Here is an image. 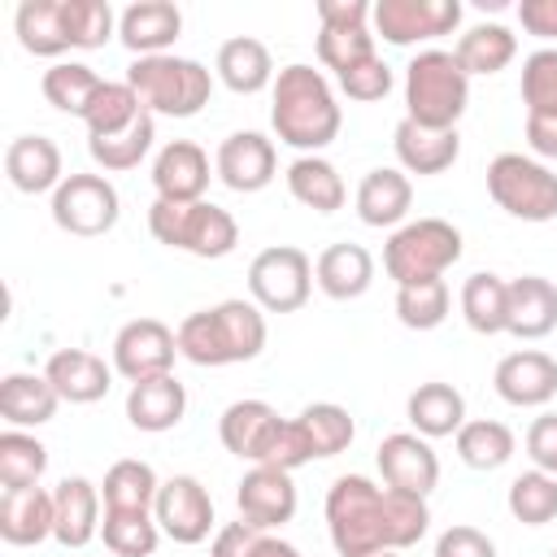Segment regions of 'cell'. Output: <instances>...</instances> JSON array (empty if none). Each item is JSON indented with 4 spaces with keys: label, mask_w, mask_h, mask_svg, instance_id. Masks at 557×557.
Returning <instances> with one entry per match:
<instances>
[{
    "label": "cell",
    "mask_w": 557,
    "mask_h": 557,
    "mask_svg": "<svg viewBox=\"0 0 557 557\" xmlns=\"http://www.w3.org/2000/svg\"><path fill=\"white\" fill-rule=\"evenodd\" d=\"M270 126L274 139L296 148L300 157L322 152L344 126V109L335 100L331 78L305 61L283 65L270 87Z\"/></svg>",
    "instance_id": "1"
},
{
    "label": "cell",
    "mask_w": 557,
    "mask_h": 557,
    "mask_svg": "<svg viewBox=\"0 0 557 557\" xmlns=\"http://www.w3.org/2000/svg\"><path fill=\"white\" fill-rule=\"evenodd\" d=\"M178 357H187L191 366H239L261 357L265 348V309L257 300H222L209 309H196L178 322Z\"/></svg>",
    "instance_id": "2"
},
{
    "label": "cell",
    "mask_w": 557,
    "mask_h": 557,
    "mask_svg": "<svg viewBox=\"0 0 557 557\" xmlns=\"http://www.w3.org/2000/svg\"><path fill=\"white\" fill-rule=\"evenodd\" d=\"M470 104V74L448 48H422L405 65V117L435 131H457Z\"/></svg>",
    "instance_id": "3"
},
{
    "label": "cell",
    "mask_w": 557,
    "mask_h": 557,
    "mask_svg": "<svg viewBox=\"0 0 557 557\" xmlns=\"http://www.w3.org/2000/svg\"><path fill=\"white\" fill-rule=\"evenodd\" d=\"M326 531L339 557L392 548L387 527V487L366 474H339L326 487Z\"/></svg>",
    "instance_id": "4"
},
{
    "label": "cell",
    "mask_w": 557,
    "mask_h": 557,
    "mask_svg": "<svg viewBox=\"0 0 557 557\" xmlns=\"http://www.w3.org/2000/svg\"><path fill=\"white\" fill-rule=\"evenodd\" d=\"M126 83L152 117H196L213 96V74L191 57H135Z\"/></svg>",
    "instance_id": "5"
},
{
    "label": "cell",
    "mask_w": 557,
    "mask_h": 557,
    "mask_svg": "<svg viewBox=\"0 0 557 557\" xmlns=\"http://www.w3.org/2000/svg\"><path fill=\"white\" fill-rule=\"evenodd\" d=\"M148 231L157 244L187 252V257H200V261H222L239 244V222L213 200H191V205L152 200L148 205Z\"/></svg>",
    "instance_id": "6"
},
{
    "label": "cell",
    "mask_w": 557,
    "mask_h": 557,
    "mask_svg": "<svg viewBox=\"0 0 557 557\" xmlns=\"http://www.w3.org/2000/svg\"><path fill=\"white\" fill-rule=\"evenodd\" d=\"M461 261V231L444 218H418L392 231L383 244V270L396 287L444 278Z\"/></svg>",
    "instance_id": "7"
},
{
    "label": "cell",
    "mask_w": 557,
    "mask_h": 557,
    "mask_svg": "<svg viewBox=\"0 0 557 557\" xmlns=\"http://www.w3.org/2000/svg\"><path fill=\"white\" fill-rule=\"evenodd\" d=\"M487 196L496 200V209H505L518 222H553L557 218V174L527 152L492 157Z\"/></svg>",
    "instance_id": "8"
},
{
    "label": "cell",
    "mask_w": 557,
    "mask_h": 557,
    "mask_svg": "<svg viewBox=\"0 0 557 557\" xmlns=\"http://www.w3.org/2000/svg\"><path fill=\"white\" fill-rule=\"evenodd\" d=\"M313 292V261L296 244H270L248 261V300L265 313H296Z\"/></svg>",
    "instance_id": "9"
},
{
    "label": "cell",
    "mask_w": 557,
    "mask_h": 557,
    "mask_svg": "<svg viewBox=\"0 0 557 557\" xmlns=\"http://www.w3.org/2000/svg\"><path fill=\"white\" fill-rule=\"evenodd\" d=\"M122 196L109 183V174H65V183L52 191V222L74 239H100L117 226Z\"/></svg>",
    "instance_id": "10"
},
{
    "label": "cell",
    "mask_w": 557,
    "mask_h": 557,
    "mask_svg": "<svg viewBox=\"0 0 557 557\" xmlns=\"http://www.w3.org/2000/svg\"><path fill=\"white\" fill-rule=\"evenodd\" d=\"M374 39L392 48H413L461 26V0H379L374 4Z\"/></svg>",
    "instance_id": "11"
},
{
    "label": "cell",
    "mask_w": 557,
    "mask_h": 557,
    "mask_svg": "<svg viewBox=\"0 0 557 557\" xmlns=\"http://www.w3.org/2000/svg\"><path fill=\"white\" fill-rule=\"evenodd\" d=\"M152 518L161 527L165 540L174 544H205L209 531H213V496L209 487L196 479V474H170L161 479V492H157V505H152Z\"/></svg>",
    "instance_id": "12"
},
{
    "label": "cell",
    "mask_w": 557,
    "mask_h": 557,
    "mask_svg": "<svg viewBox=\"0 0 557 557\" xmlns=\"http://www.w3.org/2000/svg\"><path fill=\"white\" fill-rule=\"evenodd\" d=\"M174 357H178V335L161 318H131L113 335V370L126 383L174 374Z\"/></svg>",
    "instance_id": "13"
},
{
    "label": "cell",
    "mask_w": 557,
    "mask_h": 557,
    "mask_svg": "<svg viewBox=\"0 0 557 557\" xmlns=\"http://www.w3.org/2000/svg\"><path fill=\"white\" fill-rule=\"evenodd\" d=\"M213 174L239 191V196H252V191H265L278 174V152H274V139L261 135V131H231L222 144H218V157H213Z\"/></svg>",
    "instance_id": "14"
},
{
    "label": "cell",
    "mask_w": 557,
    "mask_h": 557,
    "mask_svg": "<svg viewBox=\"0 0 557 557\" xmlns=\"http://www.w3.org/2000/svg\"><path fill=\"white\" fill-rule=\"evenodd\" d=\"M374 461H379L383 487L431 496L435 483H440V457H435L431 440H422L418 431H392V435H383Z\"/></svg>",
    "instance_id": "15"
},
{
    "label": "cell",
    "mask_w": 557,
    "mask_h": 557,
    "mask_svg": "<svg viewBox=\"0 0 557 557\" xmlns=\"http://www.w3.org/2000/svg\"><path fill=\"white\" fill-rule=\"evenodd\" d=\"M492 387L513 409H544L557 396V357L544 348H518L496 361Z\"/></svg>",
    "instance_id": "16"
},
{
    "label": "cell",
    "mask_w": 557,
    "mask_h": 557,
    "mask_svg": "<svg viewBox=\"0 0 557 557\" xmlns=\"http://www.w3.org/2000/svg\"><path fill=\"white\" fill-rule=\"evenodd\" d=\"M235 505H239V518L248 527L274 531V527H283V522L296 518L300 496H296V483H292L287 470H278V466H252L235 483Z\"/></svg>",
    "instance_id": "17"
},
{
    "label": "cell",
    "mask_w": 557,
    "mask_h": 557,
    "mask_svg": "<svg viewBox=\"0 0 557 557\" xmlns=\"http://www.w3.org/2000/svg\"><path fill=\"white\" fill-rule=\"evenodd\" d=\"M52 505H57V527H52V540L70 553H83L96 535H100V487L83 474H65L57 487H52Z\"/></svg>",
    "instance_id": "18"
},
{
    "label": "cell",
    "mask_w": 557,
    "mask_h": 557,
    "mask_svg": "<svg viewBox=\"0 0 557 557\" xmlns=\"http://www.w3.org/2000/svg\"><path fill=\"white\" fill-rule=\"evenodd\" d=\"M183 35V9L170 0H135L117 13V39L131 57H161Z\"/></svg>",
    "instance_id": "19"
},
{
    "label": "cell",
    "mask_w": 557,
    "mask_h": 557,
    "mask_svg": "<svg viewBox=\"0 0 557 557\" xmlns=\"http://www.w3.org/2000/svg\"><path fill=\"white\" fill-rule=\"evenodd\" d=\"M152 191L157 200H205L209 191V152L191 139H170L157 157H152Z\"/></svg>",
    "instance_id": "20"
},
{
    "label": "cell",
    "mask_w": 557,
    "mask_h": 557,
    "mask_svg": "<svg viewBox=\"0 0 557 557\" xmlns=\"http://www.w3.org/2000/svg\"><path fill=\"white\" fill-rule=\"evenodd\" d=\"M278 409L274 405H265V400H231L226 409H222V418H218V440H222V448L226 453H235L239 461H252V466H261L265 461V453H270V444H274V431H278Z\"/></svg>",
    "instance_id": "21"
},
{
    "label": "cell",
    "mask_w": 557,
    "mask_h": 557,
    "mask_svg": "<svg viewBox=\"0 0 557 557\" xmlns=\"http://www.w3.org/2000/svg\"><path fill=\"white\" fill-rule=\"evenodd\" d=\"M4 174L22 196H52L65 183V161L48 135H17L4 148Z\"/></svg>",
    "instance_id": "22"
},
{
    "label": "cell",
    "mask_w": 557,
    "mask_h": 557,
    "mask_svg": "<svg viewBox=\"0 0 557 557\" xmlns=\"http://www.w3.org/2000/svg\"><path fill=\"white\" fill-rule=\"evenodd\" d=\"M352 205H357V218L366 226H374V231L405 226V218L413 209V183H409V174L400 165H374V170L361 174Z\"/></svg>",
    "instance_id": "23"
},
{
    "label": "cell",
    "mask_w": 557,
    "mask_h": 557,
    "mask_svg": "<svg viewBox=\"0 0 557 557\" xmlns=\"http://www.w3.org/2000/svg\"><path fill=\"white\" fill-rule=\"evenodd\" d=\"M44 374L57 387L61 400H70V405H96V400L109 396L117 370H113V361H104V357H96L87 348H57L48 357Z\"/></svg>",
    "instance_id": "24"
},
{
    "label": "cell",
    "mask_w": 557,
    "mask_h": 557,
    "mask_svg": "<svg viewBox=\"0 0 557 557\" xmlns=\"http://www.w3.org/2000/svg\"><path fill=\"white\" fill-rule=\"evenodd\" d=\"M392 148H396V161H400L405 174L431 178V174L453 170V161L461 157V135H457V131L418 126V122L400 117L396 131H392Z\"/></svg>",
    "instance_id": "25"
},
{
    "label": "cell",
    "mask_w": 557,
    "mask_h": 557,
    "mask_svg": "<svg viewBox=\"0 0 557 557\" xmlns=\"http://www.w3.org/2000/svg\"><path fill=\"white\" fill-rule=\"evenodd\" d=\"M57 505L48 487H17L0 496V540L13 548H35L52 540Z\"/></svg>",
    "instance_id": "26"
},
{
    "label": "cell",
    "mask_w": 557,
    "mask_h": 557,
    "mask_svg": "<svg viewBox=\"0 0 557 557\" xmlns=\"http://www.w3.org/2000/svg\"><path fill=\"white\" fill-rule=\"evenodd\" d=\"M557 331V283L544 274L509 278V322L505 335L513 339H544Z\"/></svg>",
    "instance_id": "27"
},
{
    "label": "cell",
    "mask_w": 557,
    "mask_h": 557,
    "mask_svg": "<svg viewBox=\"0 0 557 557\" xmlns=\"http://www.w3.org/2000/svg\"><path fill=\"white\" fill-rule=\"evenodd\" d=\"M313 283L322 296L331 300H357L370 292L374 283V257L370 248L361 244H326L318 257H313Z\"/></svg>",
    "instance_id": "28"
},
{
    "label": "cell",
    "mask_w": 557,
    "mask_h": 557,
    "mask_svg": "<svg viewBox=\"0 0 557 557\" xmlns=\"http://www.w3.org/2000/svg\"><path fill=\"white\" fill-rule=\"evenodd\" d=\"M183 413H187V387L174 374L131 383V392H126V422L135 431H148V435L174 431L183 422Z\"/></svg>",
    "instance_id": "29"
},
{
    "label": "cell",
    "mask_w": 557,
    "mask_h": 557,
    "mask_svg": "<svg viewBox=\"0 0 557 557\" xmlns=\"http://www.w3.org/2000/svg\"><path fill=\"white\" fill-rule=\"evenodd\" d=\"M213 74H218V83H222L226 91H235V96H257V91L274 87V74H278V70H274V57H270V48H265L261 39L235 35V39H226V44L218 48Z\"/></svg>",
    "instance_id": "30"
},
{
    "label": "cell",
    "mask_w": 557,
    "mask_h": 557,
    "mask_svg": "<svg viewBox=\"0 0 557 557\" xmlns=\"http://www.w3.org/2000/svg\"><path fill=\"white\" fill-rule=\"evenodd\" d=\"M57 387L48 383V374H30V370H13L0 379V418L17 431H30V426H44L57 418Z\"/></svg>",
    "instance_id": "31"
},
{
    "label": "cell",
    "mask_w": 557,
    "mask_h": 557,
    "mask_svg": "<svg viewBox=\"0 0 557 557\" xmlns=\"http://www.w3.org/2000/svg\"><path fill=\"white\" fill-rule=\"evenodd\" d=\"M405 418L409 426L422 435V440H444V435H457L466 426V396L453 387V383H418L405 400Z\"/></svg>",
    "instance_id": "32"
},
{
    "label": "cell",
    "mask_w": 557,
    "mask_h": 557,
    "mask_svg": "<svg viewBox=\"0 0 557 557\" xmlns=\"http://www.w3.org/2000/svg\"><path fill=\"white\" fill-rule=\"evenodd\" d=\"M453 57L461 61V70L470 78H492L518 57V35L509 26H500V22H474V26L461 30Z\"/></svg>",
    "instance_id": "33"
},
{
    "label": "cell",
    "mask_w": 557,
    "mask_h": 557,
    "mask_svg": "<svg viewBox=\"0 0 557 557\" xmlns=\"http://www.w3.org/2000/svg\"><path fill=\"white\" fill-rule=\"evenodd\" d=\"M283 178H287L292 200L305 205V209H313V213H335V209H344V200H348V187H344L339 170H335L322 152L296 157Z\"/></svg>",
    "instance_id": "34"
},
{
    "label": "cell",
    "mask_w": 557,
    "mask_h": 557,
    "mask_svg": "<svg viewBox=\"0 0 557 557\" xmlns=\"http://www.w3.org/2000/svg\"><path fill=\"white\" fill-rule=\"evenodd\" d=\"M13 30L17 44L30 57H61L70 52V35H65V0H22L13 13Z\"/></svg>",
    "instance_id": "35"
},
{
    "label": "cell",
    "mask_w": 557,
    "mask_h": 557,
    "mask_svg": "<svg viewBox=\"0 0 557 557\" xmlns=\"http://www.w3.org/2000/svg\"><path fill=\"white\" fill-rule=\"evenodd\" d=\"M461 318L474 335H505V322H509V283L492 270H479L461 283Z\"/></svg>",
    "instance_id": "36"
},
{
    "label": "cell",
    "mask_w": 557,
    "mask_h": 557,
    "mask_svg": "<svg viewBox=\"0 0 557 557\" xmlns=\"http://www.w3.org/2000/svg\"><path fill=\"white\" fill-rule=\"evenodd\" d=\"M157 492H161V479L148 461L139 457H122L104 470V483H100V500L104 509H126V513H152L157 505Z\"/></svg>",
    "instance_id": "37"
},
{
    "label": "cell",
    "mask_w": 557,
    "mask_h": 557,
    "mask_svg": "<svg viewBox=\"0 0 557 557\" xmlns=\"http://www.w3.org/2000/svg\"><path fill=\"white\" fill-rule=\"evenodd\" d=\"M100 74L87 65V61H52L39 78V91L44 100L57 109V113H70V117H83L100 91Z\"/></svg>",
    "instance_id": "38"
},
{
    "label": "cell",
    "mask_w": 557,
    "mask_h": 557,
    "mask_svg": "<svg viewBox=\"0 0 557 557\" xmlns=\"http://www.w3.org/2000/svg\"><path fill=\"white\" fill-rule=\"evenodd\" d=\"M453 444H457L461 466L483 470V474L487 470H500L513 457V448H518L513 431L505 422H496V418H466V426L453 435Z\"/></svg>",
    "instance_id": "39"
},
{
    "label": "cell",
    "mask_w": 557,
    "mask_h": 557,
    "mask_svg": "<svg viewBox=\"0 0 557 557\" xmlns=\"http://www.w3.org/2000/svg\"><path fill=\"white\" fill-rule=\"evenodd\" d=\"M152 139H157V117L144 109L126 131L109 139H87V152L104 174H126V170H139V161L152 152Z\"/></svg>",
    "instance_id": "40"
},
{
    "label": "cell",
    "mask_w": 557,
    "mask_h": 557,
    "mask_svg": "<svg viewBox=\"0 0 557 557\" xmlns=\"http://www.w3.org/2000/svg\"><path fill=\"white\" fill-rule=\"evenodd\" d=\"M48 470V448L44 440H35L30 431H0V487L17 492V487H39Z\"/></svg>",
    "instance_id": "41"
},
{
    "label": "cell",
    "mask_w": 557,
    "mask_h": 557,
    "mask_svg": "<svg viewBox=\"0 0 557 557\" xmlns=\"http://www.w3.org/2000/svg\"><path fill=\"white\" fill-rule=\"evenodd\" d=\"M296 418H300V426H305V435H309L313 461H322V457H339V453L357 440V422H352V413H348L344 405H335V400H313V405H305Z\"/></svg>",
    "instance_id": "42"
},
{
    "label": "cell",
    "mask_w": 557,
    "mask_h": 557,
    "mask_svg": "<svg viewBox=\"0 0 557 557\" xmlns=\"http://www.w3.org/2000/svg\"><path fill=\"white\" fill-rule=\"evenodd\" d=\"M139 113H144V104H139V96L131 91V83H126V78H104L100 91H96V100H91V109L83 113L87 139H109V135L126 131Z\"/></svg>",
    "instance_id": "43"
},
{
    "label": "cell",
    "mask_w": 557,
    "mask_h": 557,
    "mask_svg": "<svg viewBox=\"0 0 557 557\" xmlns=\"http://www.w3.org/2000/svg\"><path fill=\"white\" fill-rule=\"evenodd\" d=\"M100 540L113 557H152L161 544V527L152 513H126V509H104Z\"/></svg>",
    "instance_id": "44"
},
{
    "label": "cell",
    "mask_w": 557,
    "mask_h": 557,
    "mask_svg": "<svg viewBox=\"0 0 557 557\" xmlns=\"http://www.w3.org/2000/svg\"><path fill=\"white\" fill-rule=\"evenodd\" d=\"M509 513L522 522V527H548L557 518V474H544V470H522L513 483H509V496H505Z\"/></svg>",
    "instance_id": "45"
},
{
    "label": "cell",
    "mask_w": 557,
    "mask_h": 557,
    "mask_svg": "<svg viewBox=\"0 0 557 557\" xmlns=\"http://www.w3.org/2000/svg\"><path fill=\"white\" fill-rule=\"evenodd\" d=\"M453 309V292L444 278H426V283H409V287H396V318L400 326L409 331H435L444 326Z\"/></svg>",
    "instance_id": "46"
},
{
    "label": "cell",
    "mask_w": 557,
    "mask_h": 557,
    "mask_svg": "<svg viewBox=\"0 0 557 557\" xmlns=\"http://www.w3.org/2000/svg\"><path fill=\"white\" fill-rule=\"evenodd\" d=\"M518 96L531 117H557V48H535L522 61Z\"/></svg>",
    "instance_id": "47"
},
{
    "label": "cell",
    "mask_w": 557,
    "mask_h": 557,
    "mask_svg": "<svg viewBox=\"0 0 557 557\" xmlns=\"http://www.w3.org/2000/svg\"><path fill=\"white\" fill-rule=\"evenodd\" d=\"M65 35L70 48H104L117 35V13L109 9V0H65Z\"/></svg>",
    "instance_id": "48"
},
{
    "label": "cell",
    "mask_w": 557,
    "mask_h": 557,
    "mask_svg": "<svg viewBox=\"0 0 557 557\" xmlns=\"http://www.w3.org/2000/svg\"><path fill=\"white\" fill-rule=\"evenodd\" d=\"M366 57H374V35L370 26H352V30H335V26H318V61L335 74L361 65Z\"/></svg>",
    "instance_id": "49"
},
{
    "label": "cell",
    "mask_w": 557,
    "mask_h": 557,
    "mask_svg": "<svg viewBox=\"0 0 557 557\" xmlns=\"http://www.w3.org/2000/svg\"><path fill=\"white\" fill-rule=\"evenodd\" d=\"M335 83H339V91H344L348 100H357V104H374V100H383V96L392 91L396 78H392V65L374 52V57H366L361 65L335 74Z\"/></svg>",
    "instance_id": "50"
},
{
    "label": "cell",
    "mask_w": 557,
    "mask_h": 557,
    "mask_svg": "<svg viewBox=\"0 0 557 557\" xmlns=\"http://www.w3.org/2000/svg\"><path fill=\"white\" fill-rule=\"evenodd\" d=\"M309 461H313V448H309V435H305L300 418H283L278 431H274V444H270V453H265L261 466H278V470L296 474V470L309 466Z\"/></svg>",
    "instance_id": "51"
},
{
    "label": "cell",
    "mask_w": 557,
    "mask_h": 557,
    "mask_svg": "<svg viewBox=\"0 0 557 557\" xmlns=\"http://www.w3.org/2000/svg\"><path fill=\"white\" fill-rule=\"evenodd\" d=\"M435 557H496V540L470 522H453L435 540Z\"/></svg>",
    "instance_id": "52"
},
{
    "label": "cell",
    "mask_w": 557,
    "mask_h": 557,
    "mask_svg": "<svg viewBox=\"0 0 557 557\" xmlns=\"http://www.w3.org/2000/svg\"><path fill=\"white\" fill-rule=\"evenodd\" d=\"M522 444H527V457H531L535 470L557 474V413H553V409H544L540 418H531Z\"/></svg>",
    "instance_id": "53"
},
{
    "label": "cell",
    "mask_w": 557,
    "mask_h": 557,
    "mask_svg": "<svg viewBox=\"0 0 557 557\" xmlns=\"http://www.w3.org/2000/svg\"><path fill=\"white\" fill-rule=\"evenodd\" d=\"M261 535H265V531L248 527L244 518H239V522H222V527L213 531L209 557H252V553H257V540H261Z\"/></svg>",
    "instance_id": "54"
},
{
    "label": "cell",
    "mask_w": 557,
    "mask_h": 557,
    "mask_svg": "<svg viewBox=\"0 0 557 557\" xmlns=\"http://www.w3.org/2000/svg\"><path fill=\"white\" fill-rule=\"evenodd\" d=\"M370 17H374L370 0H318V26L352 30V26H370Z\"/></svg>",
    "instance_id": "55"
},
{
    "label": "cell",
    "mask_w": 557,
    "mask_h": 557,
    "mask_svg": "<svg viewBox=\"0 0 557 557\" xmlns=\"http://www.w3.org/2000/svg\"><path fill=\"white\" fill-rule=\"evenodd\" d=\"M518 22L527 35L544 39V48H557V0H522Z\"/></svg>",
    "instance_id": "56"
},
{
    "label": "cell",
    "mask_w": 557,
    "mask_h": 557,
    "mask_svg": "<svg viewBox=\"0 0 557 557\" xmlns=\"http://www.w3.org/2000/svg\"><path fill=\"white\" fill-rule=\"evenodd\" d=\"M522 135H527V148L535 161H557V117H531L527 113Z\"/></svg>",
    "instance_id": "57"
},
{
    "label": "cell",
    "mask_w": 557,
    "mask_h": 557,
    "mask_svg": "<svg viewBox=\"0 0 557 557\" xmlns=\"http://www.w3.org/2000/svg\"><path fill=\"white\" fill-rule=\"evenodd\" d=\"M252 557H305L296 544H287V540H278V535H261L257 540V553Z\"/></svg>",
    "instance_id": "58"
},
{
    "label": "cell",
    "mask_w": 557,
    "mask_h": 557,
    "mask_svg": "<svg viewBox=\"0 0 557 557\" xmlns=\"http://www.w3.org/2000/svg\"><path fill=\"white\" fill-rule=\"evenodd\" d=\"M357 557H400L396 548H379V553H357Z\"/></svg>",
    "instance_id": "59"
},
{
    "label": "cell",
    "mask_w": 557,
    "mask_h": 557,
    "mask_svg": "<svg viewBox=\"0 0 557 557\" xmlns=\"http://www.w3.org/2000/svg\"><path fill=\"white\" fill-rule=\"evenodd\" d=\"M74 557H83V553H74Z\"/></svg>",
    "instance_id": "60"
},
{
    "label": "cell",
    "mask_w": 557,
    "mask_h": 557,
    "mask_svg": "<svg viewBox=\"0 0 557 557\" xmlns=\"http://www.w3.org/2000/svg\"><path fill=\"white\" fill-rule=\"evenodd\" d=\"M553 557H557V548H553Z\"/></svg>",
    "instance_id": "61"
}]
</instances>
